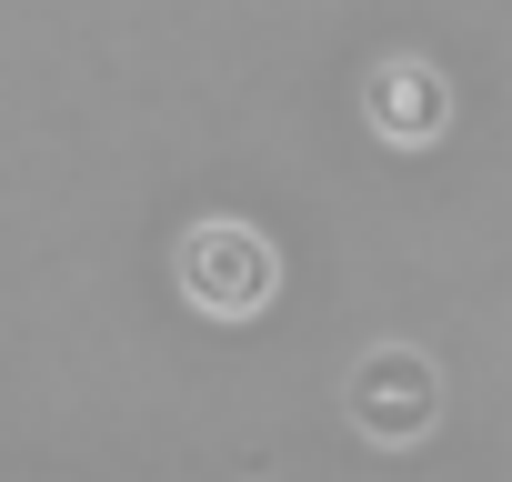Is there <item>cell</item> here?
<instances>
[{
    "label": "cell",
    "instance_id": "6da1fadb",
    "mask_svg": "<svg viewBox=\"0 0 512 482\" xmlns=\"http://www.w3.org/2000/svg\"><path fill=\"white\" fill-rule=\"evenodd\" d=\"M171 282L201 322H251L272 292H282V252H272V231H251V221H191L171 241Z\"/></svg>",
    "mask_w": 512,
    "mask_h": 482
},
{
    "label": "cell",
    "instance_id": "3957f363",
    "mask_svg": "<svg viewBox=\"0 0 512 482\" xmlns=\"http://www.w3.org/2000/svg\"><path fill=\"white\" fill-rule=\"evenodd\" d=\"M362 121L382 131V141H442L452 131V81L422 61V51H382L372 71H362Z\"/></svg>",
    "mask_w": 512,
    "mask_h": 482
},
{
    "label": "cell",
    "instance_id": "7a4b0ae2",
    "mask_svg": "<svg viewBox=\"0 0 512 482\" xmlns=\"http://www.w3.org/2000/svg\"><path fill=\"white\" fill-rule=\"evenodd\" d=\"M342 412H352L362 442L402 452V442H422V432L442 422V372H432L412 342H372V352L342 372Z\"/></svg>",
    "mask_w": 512,
    "mask_h": 482
}]
</instances>
